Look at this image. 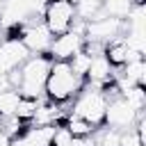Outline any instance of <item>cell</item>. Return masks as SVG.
I'll list each match as a JSON object with an SVG mask.
<instances>
[{"label": "cell", "instance_id": "1", "mask_svg": "<svg viewBox=\"0 0 146 146\" xmlns=\"http://www.w3.org/2000/svg\"><path fill=\"white\" fill-rule=\"evenodd\" d=\"M82 87H84V80L78 78L71 71L68 62H52L48 80H46V87H43V96L50 103L64 105V103L73 100L82 91Z\"/></svg>", "mask_w": 146, "mask_h": 146}, {"label": "cell", "instance_id": "15", "mask_svg": "<svg viewBox=\"0 0 146 146\" xmlns=\"http://www.w3.org/2000/svg\"><path fill=\"white\" fill-rule=\"evenodd\" d=\"M39 103H41V98H23V96H21V103H18L14 116H16L18 121H23V123H30V121L34 119V114H36Z\"/></svg>", "mask_w": 146, "mask_h": 146}, {"label": "cell", "instance_id": "8", "mask_svg": "<svg viewBox=\"0 0 146 146\" xmlns=\"http://www.w3.org/2000/svg\"><path fill=\"white\" fill-rule=\"evenodd\" d=\"M103 55H105V59L112 64V68H121L123 64H128V62H132V59H137V57H139V55H135V52H130V50H128V46H125L123 36H119V39H114V41L105 43Z\"/></svg>", "mask_w": 146, "mask_h": 146}, {"label": "cell", "instance_id": "12", "mask_svg": "<svg viewBox=\"0 0 146 146\" xmlns=\"http://www.w3.org/2000/svg\"><path fill=\"white\" fill-rule=\"evenodd\" d=\"M18 103H21V94L16 89H0V119L14 116Z\"/></svg>", "mask_w": 146, "mask_h": 146}, {"label": "cell", "instance_id": "9", "mask_svg": "<svg viewBox=\"0 0 146 146\" xmlns=\"http://www.w3.org/2000/svg\"><path fill=\"white\" fill-rule=\"evenodd\" d=\"M59 125H64L73 139H84V137H91V135L96 132V128H94L91 123L82 121V119H80V116H75V114L64 116V121H62Z\"/></svg>", "mask_w": 146, "mask_h": 146}, {"label": "cell", "instance_id": "6", "mask_svg": "<svg viewBox=\"0 0 146 146\" xmlns=\"http://www.w3.org/2000/svg\"><path fill=\"white\" fill-rule=\"evenodd\" d=\"M144 112H135L121 96L116 98H110L107 100V110H105V125L107 128H114L119 132H125V130H132V125L137 123V119L141 116Z\"/></svg>", "mask_w": 146, "mask_h": 146}, {"label": "cell", "instance_id": "7", "mask_svg": "<svg viewBox=\"0 0 146 146\" xmlns=\"http://www.w3.org/2000/svg\"><path fill=\"white\" fill-rule=\"evenodd\" d=\"M84 46V36L78 34V32H66V34H59V36H52V43L48 48V57L52 62H68L75 52H80Z\"/></svg>", "mask_w": 146, "mask_h": 146}, {"label": "cell", "instance_id": "13", "mask_svg": "<svg viewBox=\"0 0 146 146\" xmlns=\"http://www.w3.org/2000/svg\"><path fill=\"white\" fill-rule=\"evenodd\" d=\"M100 14H103V0H78V5H75V16L84 23Z\"/></svg>", "mask_w": 146, "mask_h": 146}, {"label": "cell", "instance_id": "10", "mask_svg": "<svg viewBox=\"0 0 146 146\" xmlns=\"http://www.w3.org/2000/svg\"><path fill=\"white\" fill-rule=\"evenodd\" d=\"M121 68H123L121 75H123L130 84H139V87H144V82H146V62H144V57H137V59L123 64Z\"/></svg>", "mask_w": 146, "mask_h": 146}, {"label": "cell", "instance_id": "2", "mask_svg": "<svg viewBox=\"0 0 146 146\" xmlns=\"http://www.w3.org/2000/svg\"><path fill=\"white\" fill-rule=\"evenodd\" d=\"M52 59L48 55H30L18 66V87L16 91L23 98H43V87L50 73Z\"/></svg>", "mask_w": 146, "mask_h": 146}, {"label": "cell", "instance_id": "4", "mask_svg": "<svg viewBox=\"0 0 146 146\" xmlns=\"http://www.w3.org/2000/svg\"><path fill=\"white\" fill-rule=\"evenodd\" d=\"M41 21L52 36L66 34L75 21V7L68 0H46Z\"/></svg>", "mask_w": 146, "mask_h": 146}, {"label": "cell", "instance_id": "17", "mask_svg": "<svg viewBox=\"0 0 146 146\" xmlns=\"http://www.w3.org/2000/svg\"><path fill=\"white\" fill-rule=\"evenodd\" d=\"M94 137H96V144L98 146H119V141H121V132L114 130V128H103Z\"/></svg>", "mask_w": 146, "mask_h": 146}, {"label": "cell", "instance_id": "14", "mask_svg": "<svg viewBox=\"0 0 146 146\" xmlns=\"http://www.w3.org/2000/svg\"><path fill=\"white\" fill-rule=\"evenodd\" d=\"M135 112H144V107H146V89L144 87H139V84H135V87H130V89H125V91H121L119 94Z\"/></svg>", "mask_w": 146, "mask_h": 146}, {"label": "cell", "instance_id": "19", "mask_svg": "<svg viewBox=\"0 0 146 146\" xmlns=\"http://www.w3.org/2000/svg\"><path fill=\"white\" fill-rule=\"evenodd\" d=\"M0 41H2V39H0Z\"/></svg>", "mask_w": 146, "mask_h": 146}, {"label": "cell", "instance_id": "16", "mask_svg": "<svg viewBox=\"0 0 146 146\" xmlns=\"http://www.w3.org/2000/svg\"><path fill=\"white\" fill-rule=\"evenodd\" d=\"M89 62H91V57H89L84 50H80V52H75V55L68 59V66H71V71H73L78 78H82V80H84L87 68H89Z\"/></svg>", "mask_w": 146, "mask_h": 146}, {"label": "cell", "instance_id": "11", "mask_svg": "<svg viewBox=\"0 0 146 146\" xmlns=\"http://www.w3.org/2000/svg\"><path fill=\"white\" fill-rule=\"evenodd\" d=\"M135 5H137V0H103V14L123 21Z\"/></svg>", "mask_w": 146, "mask_h": 146}, {"label": "cell", "instance_id": "5", "mask_svg": "<svg viewBox=\"0 0 146 146\" xmlns=\"http://www.w3.org/2000/svg\"><path fill=\"white\" fill-rule=\"evenodd\" d=\"M125 23L121 18H112V16H96L91 21L84 23V41H96V43H110L119 36H123Z\"/></svg>", "mask_w": 146, "mask_h": 146}, {"label": "cell", "instance_id": "3", "mask_svg": "<svg viewBox=\"0 0 146 146\" xmlns=\"http://www.w3.org/2000/svg\"><path fill=\"white\" fill-rule=\"evenodd\" d=\"M105 110H107V96L100 89H94V87L84 84L82 91L73 100V112L71 114L80 116L82 121L91 123L94 128H100V125H105Z\"/></svg>", "mask_w": 146, "mask_h": 146}, {"label": "cell", "instance_id": "18", "mask_svg": "<svg viewBox=\"0 0 146 146\" xmlns=\"http://www.w3.org/2000/svg\"><path fill=\"white\" fill-rule=\"evenodd\" d=\"M7 144H9V139L2 135V119H0V146H7Z\"/></svg>", "mask_w": 146, "mask_h": 146}]
</instances>
